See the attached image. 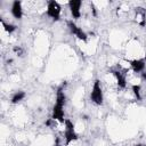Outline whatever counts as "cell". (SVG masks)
<instances>
[{
	"mask_svg": "<svg viewBox=\"0 0 146 146\" xmlns=\"http://www.w3.org/2000/svg\"><path fill=\"white\" fill-rule=\"evenodd\" d=\"M65 132H64V138H65V145H70L72 141L76 140L79 137H78V133L75 132V129H74V124L71 122V120L66 119L65 120Z\"/></svg>",
	"mask_w": 146,
	"mask_h": 146,
	"instance_id": "cell-1",
	"label": "cell"
},
{
	"mask_svg": "<svg viewBox=\"0 0 146 146\" xmlns=\"http://www.w3.org/2000/svg\"><path fill=\"white\" fill-rule=\"evenodd\" d=\"M90 99L96 105H102L103 104L104 97H103V90H102V86H100L99 80H96L94 82V86H92V89H91V94H90Z\"/></svg>",
	"mask_w": 146,
	"mask_h": 146,
	"instance_id": "cell-2",
	"label": "cell"
},
{
	"mask_svg": "<svg viewBox=\"0 0 146 146\" xmlns=\"http://www.w3.org/2000/svg\"><path fill=\"white\" fill-rule=\"evenodd\" d=\"M60 13H62V8H60V5L55 1V0H51L48 2L47 5V15L54 19V21H58L60 18Z\"/></svg>",
	"mask_w": 146,
	"mask_h": 146,
	"instance_id": "cell-3",
	"label": "cell"
},
{
	"mask_svg": "<svg viewBox=\"0 0 146 146\" xmlns=\"http://www.w3.org/2000/svg\"><path fill=\"white\" fill-rule=\"evenodd\" d=\"M67 26H68L71 33L74 34L79 40H81V41H87L88 36H87L86 32H84L82 29H80L73 21H68V22H67Z\"/></svg>",
	"mask_w": 146,
	"mask_h": 146,
	"instance_id": "cell-4",
	"label": "cell"
},
{
	"mask_svg": "<svg viewBox=\"0 0 146 146\" xmlns=\"http://www.w3.org/2000/svg\"><path fill=\"white\" fill-rule=\"evenodd\" d=\"M64 105L65 104H62V103H57L55 104L54 108H52V117L55 121H58L60 123H64L66 119H64Z\"/></svg>",
	"mask_w": 146,
	"mask_h": 146,
	"instance_id": "cell-5",
	"label": "cell"
},
{
	"mask_svg": "<svg viewBox=\"0 0 146 146\" xmlns=\"http://www.w3.org/2000/svg\"><path fill=\"white\" fill-rule=\"evenodd\" d=\"M81 6H82L81 0H71L68 2L70 11H71L73 18H79L81 16Z\"/></svg>",
	"mask_w": 146,
	"mask_h": 146,
	"instance_id": "cell-6",
	"label": "cell"
},
{
	"mask_svg": "<svg viewBox=\"0 0 146 146\" xmlns=\"http://www.w3.org/2000/svg\"><path fill=\"white\" fill-rule=\"evenodd\" d=\"M112 74L113 76L115 78L116 80V83L120 88H125L127 86V78H125V74L123 72H121L120 70H114L112 71Z\"/></svg>",
	"mask_w": 146,
	"mask_h": 146,
	"instance_id": "cell-7",
	"label": "cell"
},
{
	"mask_svg": "<svg viewBox=\"0 0 146 146\" xmlns=\"http://www.w3.org/2000/svg\"><path fill=\"white\" fill-rule=\"evenodd\" d=\"M130 66L133 72L141 73V72H144L146 64H145L144 59H133V60H130Z\"/></svg>",
	"mask_w": 146,
	"mask_h": 146,
	"instance_id": "cell-8",
	"label": "cell"
},
{
	"mask_svg": "<svg viewBox=\"0 0 146 146\" xmlns=\"http://www.w3.org/2000/svg\"><path fill=\"white\" fill-rule=\"evenodd\" d=\"M11 15L17 18L21 19L23 16V8H22V2L21 1H14L13 6H11Z\"/></svg>",
	"mask_w": 146,
	"mask_h": 146,
	"instance_id": "cell-9",
	"label": "cell"
},
{
	"mask_svg": "<svg viewBox=\"0 0 146 146\" xmlns=\"http://www.w3.org/2000/svg\"><path fill=\"white\" fill-rule=\"evenodd\" d=\"M136 22L140 26H145L146 24V13L144 8H137L136 10Z\"/></svg>",
	"mask_w": 146,
	"mask_h": 146,
	"instance_id": "cell-10",
	"label": "cell"
},
{
	"mask_svg": "<svg viewBox=\"0 0 146 146\" xmlns=\"http://www.w3.org/2000/svg\"><path fill=\"white\" fill-rule=\"evenodd\" d=\"M24 98H25V92H24V91H17L16 94L13 95V97H11V103H13V104H17V103L22 102Z\"/></svg>",
	"mask_w": 146,
	"mask_h": 146,
	"instance_id": "cell-11",
	"label": "cell"
},
{
	"mask_svg": "<svg viewBox=\"0 0 146 146\" xmlns=\"http://www.w3.org/2000/svg\"><path fill=\"white\" fill-rule=\"evenodd\" d=\"M1 24H2V27H3V30L7 32V33H13L14 31H16V26L15 25H13V24H7L6 22H3L2 19H1Z\"/></svg>",
	"mask_w": 146,
	"mask_h": 146,
	"instance_id": "cell-12",
	"label": "cell"
},
{
	"mask_svg": "<svg viewBox=\"0 0 146 146\" xmlns=\"http://www.w3.org/2000/svg\"><path fill=\"white\" fill-rule=\"evenodd\" d=\"M131 89H132V92H133L135 97L137 99H141V96H140V86L139 84H132Z\"/></svg>",
	"mask_w": 146,
	"mask_h": 146,
	"instance_id": "cell-13",
	"label": "cell"
},
{
	"mask_svg": "<svg viewBox=\"0 0 146 146\" xmlns=\"http://www.w3.org/2000/svg\"><path fill=\"white\" fill-rule=\"evenodd\" d=\"M54 146H62V143H60L59 137H57V138L55 139V144H54Z\"/></svg>",
	"mask_w": 146,
	"mask_h": 146,
	"instance_id": "cell-14",
	"label": "cell"
},
{
	"mask_svg": "<svg viewBox=\"0 0 146 146\" xmlns=\"http://www.w3.org/2000/svg\"><path fill=\"white\" fill-rule=\"evenodd\" d=\"M14 50H15V51H16L17 54H19V56H22L21 54H23V50H22V49H21L19 47H15V48H14Z\"/></svg>",
	"mask_w": 146,
	"mask_h": 146,
	"instance_id": "cell-15",
	"label": "cell"
},
{
	"mask_svg": "<svg viewBox=\"0 0 146 146\" xmlns=\"http://www.w3.org/2000/svg\"><path fill=\"white\" fill-rule=\"evenodd\" d=\"M141 79H143V80H146V72H145V71L141 72Z\"/></svg>",
	"mask_w": 146,
	"mask_h": 146,
	"instance_id": "cell-16",
	"label": "cell"
}]
</instances>
